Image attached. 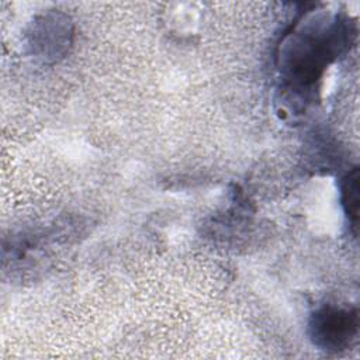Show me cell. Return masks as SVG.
I'll list each match as a JSON object with an SVG mask.
<instances>
[{"mask_svg":"<svg viewBox=\"0 0 360 360\" xmlns=\"http://www.w3.org/2000/svg\"><path fill=\"white\" fill-rule=\"evenodd\" d=\"M312 339L323 349H342L350 343L357 332L356 312L339 308H323L318 311L311 322Z\"/></svg>","mask_w":360,"mask_h":360,"instance_id":"1","label":"cell"},{"mask_svg":"<svg viewBox=\"0 0 360 360\" xmlns=\"http://www.w3.org/2000/svg\"><path fill=\"white\" fill-rule=\"evenodd\" d=\"M343 205L349 215V219L356 226L357 212H359V172L354 169L346 179L342 188Z\"/></svg>","mask_w":360,"mask_h":360,"instance_id":"2","label":"cell"}]
</instances>
